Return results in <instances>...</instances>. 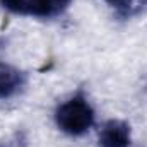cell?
Masks as SVG:
<instances>
[{
    "instance_id": "277c9868",
    "label": "cell",
    "mask_w": 147,
    "mask_h": 147,
    "mask_svg": "<svg viewBox=\"0 0 147 147\" xmlns=\"http://www.w3.org/2000/svg\"><path fill=\"white\" fill-rule=\"evenodd\" d=\"M26 84V77L19 69L0 63V99H9L16 96Z\"/></svg>"
},
{
    "instance_id": "5b68a950",
    "label": "cell",
    "mask_w": 147,
    "mask_h": 147,
    "mask_svg": "<svg viewBox=\"0 0 147 147\" xmlns=\"http://www.w3.org/2000/svg\"><path fill=\"white\" fill-rule=\"evenodd\" d=\"M106 2L110 5H113V7H116V9H127V7L132 5L134 0H106Z\"/></svg>"
},
{
    "instance_id": "3957f363",
    "label": "cell",
    "mask_w": 147,
    "mask_h": 147,
    "mask_svg": "<svg viewBox=\"0 0 147 147\" xmlns=\"http://www.w3.org/2000/svg\"><path fill=\"white\" fill-rule=\"evenodd\" d=\"M130 127L125 121L110 120L103 125L99 134V147H128Z\"/></svg>"
},
{
    "instance_id": "6da1fadb",
    "label": "cell",
    "mask_w": 147,
    "mask_h": 147,
    "mask_svg": "<svg viewBox=\"0 0 147 147\" xmlns=\"http://www.w3.org/2000/svg\"><path fill=\"white\" fill-rule=\"evenodd\" d=\"M57 125L69 135H82L94 123V111L86 98L75 96L60 105L55 113Z\"/></svg>"
},
{
    "instance_id": "7a4b0ae2",
    "label": "cell",
    "mask_w": 147,
    "mask_h": 147,
    "mask_svg": "<svg viewBox=\"0 0 147 147\" xmlns=\"http://www.w3.org/2000/svg\"><path fill=\"white\" fill-rule=\"evenodd\" d=\"M72 0H0L2 7L21 16L55 17L62 14Z\"/></svg>"
}]
</instances>
